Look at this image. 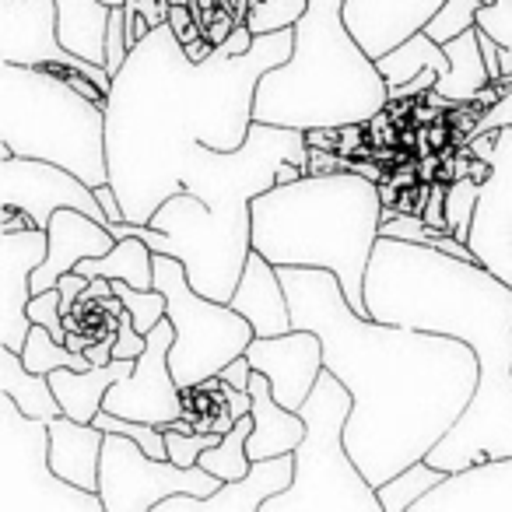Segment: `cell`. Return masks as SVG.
<instances>
[{
    "label": "cell",
    "mask_w": 512,
    "mask_h": 512,
    "mask_svg": "<svg viewBox=\"0 0 512 512\" xmlns=\"http://www.w3.org/2000/svg\"><path fill=\"white\" fill-rule=\"evenodd\" d=\"M221 477L197 467H179L169 456L144 453L141 442L130 435L106 432L102 446V467H99V495L106 502V512H155L176 491L190 495H214L221 488Z\"/></svg>",
    "instance_id": "cell-11"
},
{
    "label": "cell",
    "mask_w": 512,
    "mask_h": 512,
    "mask_svg": "<svg viewBox=\"0 0 512 512\" xmlns=\"http://www.w3.org/2000/svg\"><path fill=\"white\" fill-rule=\"evenodd\" d=\"M102 446H106V432L95 421H78L71 414L50 418V463L71 484L99 491Z\"/></svg>",
    "instance_id": "cell-23"
},
{
    "label": "cell",
    "mask_w": 512,
    "mask_h": 512,
    "mask_svg": "<svg viewBox=\"0 0 512 512\" xmlns=\"http://www.w3.org/2000/svg\"><path fill=\"white\" fill-rule=\"evenodd\" d=\"M130 53V43H127V11L123 8H113L109 11V25H106V71L116 74L123 67Z\"/></svg>",
    "instance_id": "cell-40"
},
{
    "label": "cell",
    "mask_w": 512,
    "mask_h": 512,
    "mask_svg": "<svg viewBox=\"0 0 512 512\" xmlns=\"http://www.w3.org/2000/svg\"><path fill=\"white\" fill-rule=\"evenodd\" d=\"M470 176H474L477 183H484V179L491 176V162H488V158H477L474 155V162H470Z\"/></svg>",
    "instance_id": "cell-46"
},
{
    "label": "cell",
    "mask_w": 512,
    "mask_h": 512,
    "mask_svg": "<svg viewBox=\"0 0 512 512\" xmlns=\"http://www.w3.org/2000/svg\"><path fill=\"white\" fill-rule=\"evenodd\" d=\"M509 74H512V50L502 46V78H509Z\"/></svg>",
    "instance_id": "cell-47"
},
{
    "label": "cell",
    "mask_w": 512,
    "mask_h": 512,
    "mask_svg": "<svg viewBox=\"0 0 512 512\" xmlns=\"http://www.w3.org/2000/svg\"><path fill=\"white\" fill-rule=\"evenodd\" d=\"M369 141V127L365 123H344L341 127V155H355V148L358 144H365Z\"/></svg>",
    "instance_id": "cell-45"
},
{
    "label": "cell",
    "mask_w": 512,
    "mask_h": 512,
    "mask_svg": "<svg viewBox=\"0 0 512 512\" xmlns=\"http://www.w3.org/2000/svg\"><path fill=\"white\" fill-rule=\"evenodd\" d=\"M442 46H446V57H449V74H442V78L435 81V88L425 95V102L435 109H453V106H463V102H474L477 92H481L484 85H491L477 25Z\"/></svg>",
    "instance_id": "cell-25"
},
{
    "label": "cell",
    "mask_w": 512,
    "mask_h": 512,
    "mask_svg": "<svg viewBox=\"0 0 512 512\" xmlns=\"http://www.w3.org/2000/svg\"><path fill=\"white\" fill-rule=\"evenodd\" d=\"M29 320L43 323L57 341L67 344V327H64V313H60V288H46V292H36L29 302Z\"/></svg>",
    "instance_id": "cell-38"
},
{
    "label": "cell",
    "mask_w": 512,
    "mask_h": 512,
    "mask_svg": "<svg viewBox=\"0 0 512 512\" xmlns=\"http://www.w3.org/2000/svg\"><path fill=\"white\" fill-rule=\"evenodd\" d=\"M102 4H109V8H123L127 0H102Z\"/></svg>",
    "instance_id": "cell-48"
},
{
    "label": "cell",
    "mask_w": 512,
    "mask_h": 512,
    "mask_svg": "<svg viewBox=\"0 0 512 512\" xmlns=\"http://www.w3.org/2000/svg\"><path fill=\"white\" fill-rule=\"evenodd\" d=\"M477 200H481V183H477L474 176L446 183V221H449V232L460 242H470V225H474Z\"/></svg>",
    "instance_id": "cell-33"
},
{
    "label": "cell",
    "mask_w": 512,
    "mask_h": 512,
    "mask_svg": "<svg viewBox=\"0 0 512 512\" xmlns=\"http://www.w3.org/2000/svg\"><path fill=\"white\" fill-rule=\"evenodd\" d=\"M172 341H176V327L165 316L148 334L144 351L134 358V372L109 386L106 400H102V411H113L120 418L148 421V425L158 428L183 418V386L176 383L169 365Z\"/></svg>",
    "instance_id": "cell-14"
},
{
    "label": "cell",
    "mask_w": 512,
    "mask_h": 512,
    "mask_svg": "<svg viewBox=\"0 0 512 512\" xmlns=\"http://www.w3.org/2000/svg\"><path fill=\"white\" fill-rule=\"evenodd\" d=\"M365 309L372 320L456 337L481 358L474 400L425 460L449 474L512 456V285L477 260L379 235L365 274Z\"/></svg>",
    "instance_id": "cell-3"
},
{
    "label": "cell",
    "mask_w": 512,
    "mask_h": 512,
    "mask_svg": "<svg viewBox=\"0 0 512 512\" xmlns=\"http://www.w3.org/2000/svg\"><path fill=\"white\" fill-rule=\"evenodd\" d=\"M249 432H253V414H246V418L235 421V425L221 435L218 446L207 449L197 463L204 470H211V474H218L221 481H235V477H242L249 467H253V460H249V453H246Z\"/></svg>",
    "instance_id": "cell-31"
},
{
    "label": "cell",
    "mask_w": 512,
    "mask_h": 512,
    "mask_svg": "<svg viewBox=\"0 0 512 512\" xmlns=\"http://www.w3.org/2000/svg\"><path fill=\"white\" fill-rule=\"evenodd\" d=\"M467 246L477 264L512 285V127H502L495 137L491 176L481 183Z\"/></svg>",
    "instance_id": "cell-15"
},
{
    "label": "cell",
    "mask_w": 512,
    "mask_h": 512,
    "mask_svg": "<svg viewBox=\"0 0 512 512\" xmlns=\"http://www.w3.org/2000/svg\"><path fill=\"white\" fill-rule=\"evenodd\" d=\"M383 225L376 179L358 172H309L274 183L253 200V249L274 267H323L348 302L365 309V274Z\"/></svg>",
    "instance_id": "cell-5"
},
{
    "label": "cell",
    "mask_w": 512,
    "mask_h": 512,
    "mask_svg": "<svg viewBox=\"0 0 512 512\" xmlns=\"http://www.w3.org/2000/svg\"><path fill=\"white\" fill-rule=\"evenodd\" d=\"M0 393H8L18 407H22L29 418H57L64 414L57 393H53L50 376L43 372H32L29 365L22 362V351L0 344Z\"/></svg>",
    "instance_id": "cell-27"
},
{
    "label": "cell",
    "mask_w": 512,
    "mask_h": 512,
    "mask_svg": "<svg viewBox=\"0 0 512 512\" xmlns=\"http://www.w3.org/2000/svg\"><path fill=\"white\" fill-rule=\"evenodd\" d=\"M390 106V85L344 22V0H309L295 25V50L260 78L253 116L274 127L369 123Z\"/></svg>",
    "instance_id": "cell-6"
},
{
    "label": "cell",
    "mask_w": 512,
    "mask_h": 512,
    "mask_svg": "<svg viewBox=\"0 0 512 512\" xmlns=\"http://www.w3.org/2000/svg\"><path fill=\"white\" fill-rule=\"evenodd\" d=\"M130 372H134V358H113L109 365H92V369H53L50 383L64 414L78 421H95L109 386L127 379Z\"/></svg>",
    "instance_id": "cell-26"
},
{
    "label": "cell",
    "mask_w": 512,
    "mask_h": 512,
    "mask_svg": "<svg viewBox=\"0 0 512 512\" xmlns=\"http://www.w3.org/2000/svg\"><path fill=\"white\" fill-rule=\"evenodd\" d=\"M481 8H484L481 0H446V4L435 11L432 22L425 25V32L435 39V43H449V39H456L460 32L474 29L477 11Z\"/></svg>",
    "instance_id": "cell-35"
},
{
    "label": "cell",
    "mask_w": 512,
    "mask_h": 512,
    "mask_svg": "<svg viewBox=\"0 0 512 512\" xmlns=\"http://www.w3.org/2000/svg\"><path fill=\"white\" fill-rule=\"evenodd\" d=\"M0 60L25 67H74L88 74L102 92H113V74L102 64L78 57L60 39V4L57 0H0Z\"/></svg>",
    "instance_id": "cell-12"
},
{
    "label": "cell",
    "mask_w": 512,
    "mask_h": 512,
    "mask_svg": "<svg viewBox=\"0 0 512 512\" xmlns=\"http://www.w3.org/2000/svg\"><path fill=\"white\" fill-rule=\"evenodd\" d=\"M446 0H344V22L369 57H383L435 18Z\"/></svg>",
    "instance_id": "cell-20"
},
{
    "label": "cell",
    "mask_w": 512,
    "mask_h": 512,
    "mask_svg": "<svg viewBox=\"0 0 512 512\" xmlns=\"http://www.w3.org/2000/svg\"><path fill=\"white\" fill-rule=\"evenodd\" d=\"M477 29H484L498 46L512 50V0H491L477 11Z\"/></svg>",
    "instance_id": "cell-39"
},
{
    "label": "cell",
    "mask_w": 512,
    "mask_h": 512,
    "mask_svg": "<svg viewBox=\"0 0 512 512\" xmlns=\"http://www.w3.org/2000/svg\"><path fill=\"white\" fill-rule=\"evenodd\" d=\"M246 355L256 372H264L271 379L274 397L288 411H299L306 404L320 372L327 369L323 365V337L316 330H302V327L278 337H253Z\"/></svg>",
    "instance_id": "cell-17"
},
{
    "label": "cell",
    "mask_w": 512,
    "mask_h": 512,
    "mask_svg": "<svg viewBox=\"0 0 512 512\" xmlns=\"http://www.w3.org/2000/svg\"><path fill=\"white\" fill-rule=\"evenodd\" d=\"M22 362L32 372H43V376H50L53 369H92L88 355H81V351L67 348L64 341H57L43 323H32L29 341L22 348Z\"/></svg>",
    "instance_id": "cell-32"
},
{
    "label": "cell",
    "mask_w": 512,
    "mask_h": 512,
    "mask_svg": "<svg viewBox=\"0 0 512 512\" xmlns=\"http://www.w3.org/2000/svg\"><path fill=\"white\" fill-rule=\"evenodd\" d=\"M435 81H439V71H432V67H428V71L418 74V78L404 81V85H393L390 99H425V95L435 88Z\"/></svg>",
    "instance_id": "cell-41"
},
{
    "label": "cell",
    "mask_w": 512,
    "mask_h": 512,
    "mask_svg": "<svg viewBox=\"0 0 512 512\" xmlns=\"http://www.w3.org/2000/svg\"><path fill=\"white\" fill-rule=\"evenodd\" d=\"M442 477H446V470H439L428 460H418V463H411V467H404L400 474H393L390 481H383L376 488L379 502H383V512H411L414 502H418L421 495H428Z\"/></svg>",
    "instance_id": "cell-30"
},
{
    "label": "cell",
    "mask_w": 512,
    "mask_h": 512,
    "mask_svg": "<svg viewBox=\"0 0 512 512\" xmlns=\"http://www.w3.org/2000/svg\"><path fill=\"white\" fill-rule=\"evenodd\" d=\"M228 306L253 323L256 337H278V334L295 330L292 302H288V292H285V285H281L278 267H274L264 253H256V249L249 253L246 271H242Z\"/></svg>",
    "instance_id": "cell-22"
},
{
    "label": "cell",
    "mask_w": 512,
    "mask_h": 512,
    "mask_svg": "<svg viewBox=\"0 0 512 512\" xmlns=\"http://www.w3.org/2000/svg\"><path fill=\"white\" fill-rule=\"evenodd\" d=\"M0 204L22 207L32 225L39 228L50 225L60 207H78V211L92 214L95 221L109 225V214L99 204L95 186H88L64 165L43 162V158H0Z\"/></svg>",
    "instance_id": "cell-13"
},
{
    "label": "cell",
    "mask_w": 512,
    "mask_h": 512,
    "mask_svg": "<svg viewBox=\"0 0 512 512\" xmlns=\"http://www.w3.org/2000/svg\"><path fill=\"white\" fill-rule=\"evenodd\" d=\"M165 446H169V460L179 467H197V460L211 446L221 442V432H176V428H162Z\"/></svg>",
    "instance_id": "cell-36"
},
{
    "label": "cell",
    "mask_w": 512,
    "mask_h": 512,
    "mask_svg": "<svg viewBox=\"0 0 512 512\" xmlns=\"http://www.w3.org/2000/svg\"><path fill=\"white\" fill-rule=\"evenodd\" d=\"M281 162L306 169V130L256 120L235 151L197 144L183 165V193L165 200L151 225L113 221L109 228L116 239L137 235L155 253L183 260L200 295L228 302L253 253V200L278 183Z\"/></svg>",
    "instance_id": "cell-4"
},
{
    "label": "cell",
    "mask_w": 512,
    "mask_h": 512,
    "mask_svg": "<svg viewBox=\"0 0 512 512\" xmlns=\"http://www.w3.org/2000/svg\"><path fill=\"white\" fill-rule=\"evenodd\" d=\"M295 50V29L256 36L249 53L214 46L204 60L186 53L169 22L130 46L106 99L109 183L123 221L151 225L169 197L183 193V165L197 144L235 151L253 130L256 85Z\"/></svg>",
    "instance_id": "cell-2"
},
{
    "label": "cell",
    "mask_w": 512,
    "mask_h": 512,
    "mask_svg": "<svg viewBox=\"0 0 512 512\" xmlns=\"http://www.w3.org/2000/svg\"><path fill=\"white\" fill-rule=\"evenodd\" d=\"M295 481V453L253 460V467L235 481H225L214 495H190L176 491L155 512H264L274 495Z\"/></svg>",
    "instance_id": "cell-18"
},
{
    "label": "cell",
    "mask_w": 512,
    "mask_h": 512,
    "mask_svg": "<svg viewBox=\"0 0 512 512\" xmlns=\"http://www.w3.org/2000/svg\"><path fill=\"white\" fill-rule=\"evenodd\" d=\"M0 512H106L99 491L53 470L50 421L29 418L8 393H0Z\"/></svg>",
    "instance_id": "cell-10"
},
{
    "label": "cell",
    "mask_w": 512,
    "mask_h": 512,
    "mask_svg": "<svg viewBox=\"0 0 512 512\" xmlns=\"http://www.w3.org/2000/svg\"><path fill=\"white\" fill-rule=\"evenodd\" d=\"M46 232H50V253L32 274V292L57 288V281L67 271H74L85 256H102L116 246L113 228L95 221L92 214L78 211V207H60L50 225H46Z\"/></svg>",
    "instance_id": "cell-21"
},
{
    "label": "cell",
    "mask_w": 512,
    "mask_h": 512,
    "mask_svg": "<svg viewBox=\"0 0 512 512\" xmlns=\"http://www.w3.org/2000/svg\"><path fill=\"white\" fill-rule=\"evenodd\" d=\"M253 432L246 439V453L249 460H267V456H285L295 453L306 435V418L299 411H288L285 404H278L271 390V379L264 372H253Z\"/></svg>",
    "instance_id": "cell-24"
},
{
    "label": "cell",
    "mask_w": 512,
    "mask_h": 512,
    "mask_svg": "<svg viewBox=\"0 0 512 512\" xmlns=\"http://www.w3.org/2000/svg\"><path fill=\"white\" fill-rule=\"evenodd\" d=\"M50 253V232L39 225L0 232V344L22 351L29 341L32 274Z\"/></svg>",
    "instance_id": "cell-16"
},
{
    "label": "cell",
    "mask_w": 512,
    "mask_h": 512,
    "mask_svg": "<svg viewBox=\"0 0 512 512\" xmlns=\"http://www.w3.org/2000/svg\"><path fill=\"white\" fill-rule=\"evenodd\" d=\"M411 512H512V456L449 470Z\"/></svg>",
    "instance_id": "cell-19"
},
{
    "label": "cell",
    "mask_w": 512,
    "mask_h": 512,
    "mask_svg": "<svg viewBox=\"0 0 512 512\" xmlns=\"http://www.w3.org/2000/svg\"><path fill=\"white\" fill-rule=\"evenodd\" d=\"M306 8H309V0H256L253 11H249V18H246V25L253 29V36L295 29L299 18L306 15Z\"/></svg>",
    "instance_id": "cell-34"
},
{
    "label": "cell",
    "mask_w": 512,
    "mask_h": 512,
    "mask_svg": "<svg viewBox=\"0 0 512 512\" xmlns=\"http://www.w3.org/2000/svg\"><path fill=\"white\" fill-rule=\"evenodd\" d=\"M292 323L323 337V365L355 397L348 449L372 484L425 460L463 418L481 383L470 344L358 313L323 267H278Z\"/></svg>",
    "instance_id": "cell-1"
},
{
    "label": "cell",
    "mask_w": 512,
    "mask_h": 512,
    "mask_svg": "<svg viewBox=\"0 0 512 512\" xmlns=\"http://www.w3.org/2000/svg\"><path fill=\"white\" fill-rule=\"evenodd\" d=\"M60 4V39L71 53L106 67V25L109 4L102 0H57Z\"/></svg>",
    "instance_id": "cell-28"
},
{
    "label": "cell",
    "mask_w": 512,
    "mask_h": 512,
    "mask_svg": "<svg viewBox=\"0 0 512 512\" xmlns=\"http://www.w3.org/2000/svg\"><path fill=\"white\" fill-rule=\"evenodd\" d=\"M253 362H249V355H239L232 358V362L225 365V369L218 372L221 379H228L232 386H239V390H249V383H253Z\"/></svg>",
    "instance_id": "cell-43"
},
{
    "label": "cell",
    "mask_w": 512,
    "mask_h": 512,
    "mask_svg": "<svg viewBox=\"0 0 512 512\" xmlns=\"http://www.w3.org/2000/svg\"><path fill=\"white\" fill-rule=\"evenodd\" d=\"M155 288L165 292L169 320L176 327V341L169 348V365L179 386H197L218 376L232 358L246 355L256 330L228 302L207 299L186 278L183 260L169 253H155Z\"/></svg>",
    "instance_id": "cell-9"
},
{
    "label": "cell",
    "mask_w": 512,
    "mask_h": 512,
    "mask_svg": "<svg viewBox=\"0 0 512 512\" xmlns=\"http://www.w3.org/2000/svg\"><path fill=\"white\" fill-rule=\"evenodd\" d=\"M379 235H390V239L404 242H421V246H435L442 239V228H432L421 214H397L393 221L379 225Z\"/></svg>",
    "instance_id": "cell-37"
},
{
    "label": "cell",
    "mask_w": 512,
    "mask_h": 512,
    "mask_svg": "<svg viewBox=\"0 0 512 512\" xmlns=\"http://www.w3.org/2000/svg\"><path fill=\"white\" fill-rule=\"evenodd\" d=\"M355 397L330 369L320 372L299 414L306 435L295 449V481L264 505V512H383L379 491L348 449V418Z\"/></svg>",
    "instance_id": "cell-8"
},
{
    "label": "cell",
    "mask_w": 512,
    "mask_h": 512,
    "mask_svg": "<svg viewBox=\"0 0 512 512\" xmlns=\"http://www.w3.org/2000/svg\"><path fill=\"white\" fill-rule=\"evenodd\" d=\"M421 218H425L432 228H442V232H449V221H446V183H442V179H435V183H432V197H428Z\"/></svg>",
    "instance_id": "cell-42"
},
{
    "label": "cell",
    "mask_w": 512,
    "mask_h": 512,
    "mask_svg": "<svg viewBox=\"0 0 512 512\" xmlns=\"http://www.w3.org/2000/svg\"><path fill=\"white\" fill-rule=\"evenodd\" d=\"M0 144L64 165L88 186L109 183L106 106L50 67L0 60Z\"/></svg>",
    "instance_id": "cell-7"
},
{
    "label": "cell",
    "mask_w": 512,
    "mask_h": 512,
    "mask_svg": "<svg viewBox=\"0 0 512 512\" xmlns=\"http://www.w3.org/2000/svg\"><path fill=\"white\" fill-rule=\"evenodd\" d=\"M306 144H309V148L341 151V127H313V130H306Z\"/></svg>",
    "instance_id": "cell-44"
},
{
    "label": "cell",
    "mask_w": 512,
    "mask_h": 512,
    "mask_svg": "<svg viewBox=\"0 0 512 512\" xmlns=\"http://www.w3.org/2000/svg\"><path fill=\"white\" fill-rule=\"evenodd\" d=\"M376 64H379V71H383V78H386V85H390V88L418 78V74H425L428 67H432V71H439V78H442V74H449L446 46L435 43L425 29L414 32V36L404 39L400 46H393L390 53H383Z\"/></svg>",
    "instance_id": "cell-29"
}]
</instances>
